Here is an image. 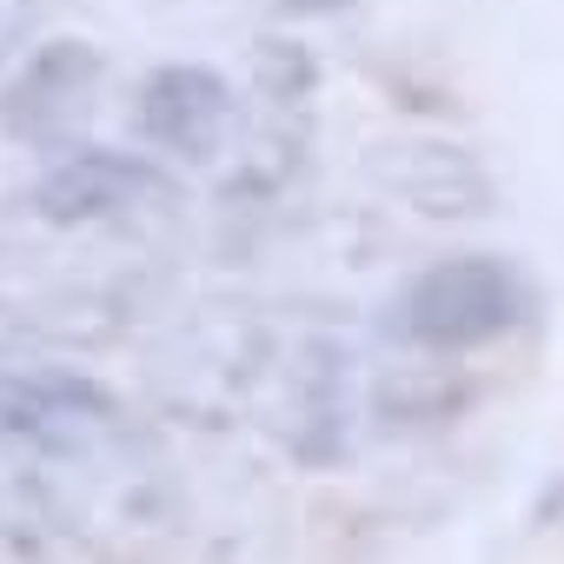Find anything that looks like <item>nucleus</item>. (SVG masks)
<instances>
[{
    "mask_svg": "<svg viewBox=\"0 0 564 564\" xmlns=\"http://www.w3.org/2000/svg\"><path fill=\"white\" fill-rule=\"evenodd\" d=\"M518 313H524L518 272L505 259H491V252H458V259L425 265L392 300V333L405 346L458 352V346H485V339L511 333Z\"/></svg>",
    "mask_w": 564,
    "mask_h": 564,
    "instance_id": "1",
    "label": "nucleus"
},
{
    "mask_svg": "<svg viewBox=\"0 0 564 564\" xmlns=\"http://www.w3.org/2000/svg\"><path fill=\"white\" fill-rule=\"evenodd\" d=\"M173 186L160 166L113 153V147H74L34 180V219L47 226H107L140 206H160Z\"/></svg>",
    "mask_w": 564,
    "mask_h": 564,
    "instance_id": "2",
    "label": "nucleus"
},
{
    "mask_svg": "<svg viewBox=\"0 0 564 564\" xmlns=\"http://www.w3.org/2000/svg\"><path fill=\"white\" fill-rule=\"evenodd\" d=\"M133 127L153 153H173V160H213L232 127H239V100L226 87V74L199 67V61H173V67H153L140 100H133Z\"/></svg>",
    "mask_w": 564,
    "mask_h": 564,
    "instance_id": "3",
    "label": "nucleus"
},
{
    "mask_svg": "<svg viewBox=\"0 0 564 564\" xmlns=\"http://www.w3.org/2000/svg\"><path fill=\"white\" fill-rule=\"evenodd\" d=\"M100 87V54L87 41H41L0 87V127L14 140H67Z\"/></svg>",
    "mask_w": 564,
    "mask_h": 564,
    "instance_id": "4",
    "label": "nucleus"
},
{
    "mask_svg": "<svg viewBox=\"0 0 564 564\" xmlns=\"http://www.w3.org/2000/svg\"><path fill=\"white\" fill-rule=\"evenodd\" d=\"M346 346L300 339L286 366V445L300 465H339L352 445V392H346Z\"/></svg>",
    "mask_w": 564,
    "mask_h": 564,
    "instance_id": "5",
    "label": "nucleus"
},
{
    "mask_svg": "<svg viewBox=\"0 0 564 564\" xmlns=\"http://www.w3.org/2000/svg\"><path fill=\"white\" fill-rule=\"evenodd\" d=\"M372 173H379L386 193H399L425 219H478V213H491V173L465 147L399 140V147H379Z\"/></svg>",
    "mask_w": 564,
    "mask_h": 564,
    "instance_id": "6",
    "label": "nucleus"
},
{
    "mask_svg": "<svg viewBox=\"0 0 564 564\" xmlns=\"http://www.w3.org/2000/svg\"><path fill=\"white\" fill-rule=\"evenodd\" d=\"M252 80H259V94L272 107H300V100H313L319 67H313V54L300 41H259L252 47Z\"/></svg>",
    "mask_w": 564,
    "mask_h": 564,
    "instance_id": "7",
    "label": "nucleus"
},
{
    "mask_svg": "<svg viewBox=\"0 0 564 564\" xmlns=\"http://www.w3.org/2000/svg\"><path fill=\"white\" fill-rule=\"evenodd\" d=\"M28 14H34V0H0V61H8L14 41L28 34Z\"/></svg>",
    "mask_w": 564,
    "mask_h": 564,
    "instance_id": "8",
    "label": "nucleus"
},
{
    "mask_svg": "<svg viewBox=\"0 0 564 564\" xmlns=\"http://www.w3.org/2000/svg\"><path fill=\"white\" fill-rule=\"evenodd\" d=\"M279 8H293V14H339L346 0H279Z\"/></svg>",
    "mask_w": 564,
    "mask_h": 564,
    "instance_id": "9",
    "label": "nucleus"
}]
</instances>
